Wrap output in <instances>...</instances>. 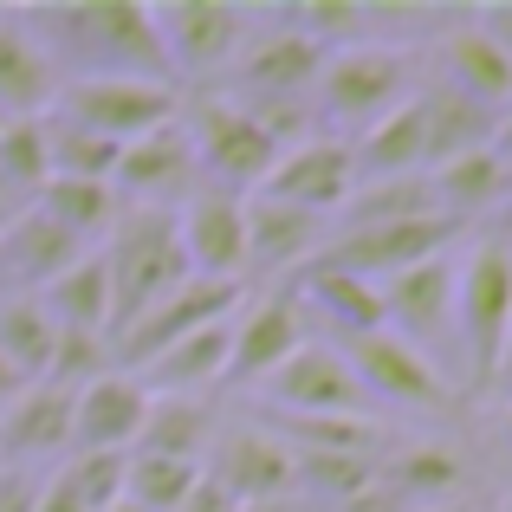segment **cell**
Instances as JSON below:
<instances>
[{
  "label": "cell",
  "instance_id": "obj_23",
  "mask_svg": "<svg viewBox=\"0 0 512 512\" xmlns=\"http://www.w3.org/2000/svg\"><path fill=\"white\" fill-rule=\"evenodd\" d=\"M72 454V389L59 383H26L0 409V461L7 467H39Z\"/></svg>",
  "mask_w": 512,
  "mask_h": 512
},
{
  "label": "cell",
  "instance_id": "obj_32",
  "mask_svg": "<svg viewBox=\"0 0 512 512\" xmlns=\"http://www.w3.org/2000/svg\"><path fill=\"white\" fill-rule=\"evenodd\" d=\"M214 428H221V415L208 409V396H150L137 454H169V461H195L201 467Z\"/></svg>",
  "mask_w": 512,
  "mask_h": 512
},
{
  "label": "cell",
  "instance_id": "obj_36",
  "mask_svg": "<svg viewBox=\"0 0 512 512\" xmlns=\"http://www.w3.org/2000/svg\"><path fill=\"white\" fill-rule=\"evenodd\" d=\"M46 175H52V163H46V130H39V117H0V182L33 208Z\"/></svg>",
  "mask_w": 512,
  "mask_h": 512
},
{
  "label": "cell",
  "instance_id": "obj_50",
  "mask_svg": "<svg viewBox=\"0 0 512 512\" xmlns=\"http://www.w3.org/2000/svg\"><path fill=\"white\" fill-rule=\"evenodd\" d=\"M409 512H474L467 500H454V506H409Z\"/></svg>",
  "mask_w": 512,
  "mask_h": 512
},
{
  "label": "cell",
  "instance_id": "obj_15",
  "mask_svg": "<svg viewBox=\"0 0 512 512\" xmlns=\"http://www.w3.org/2000/svg\"><path fill=\"white\" fill-rule=\"evenodd\" d=\"M111 188L124 208H156V214H175L188 195L201 188V169H195V143H188L182 117L150 137L124 143L117 150V169H111Z\"/></svg>",
  "mask_w": 512,
  "mask_h": 512
},
{
  "label": "cell",
  "instance_id": "obj_11",
  "mask_svg": "<svg viewBox=\"0 0 512 512\" xmlns=\"http://www.w3.org/2000/svg\"><path fill=\"white\" fill-rule=\"evenodd\" d=\"M240 299H247V286H234V279H195L188 273L175 292H163L143 318H130V325L117 331V344H111L117 370H124V363L137 370V363H150L156 350H169V344L195 338V331L221 325V318H234Z\"/></svg>",
  "mask_w": 512,
  "mask_h": 512
},
{
  "label": "cell",
  "instance_id": "obj_49",
  "mask_svg": "<svg viewBox=\"0 0 512 512\" xmlns=\"http://www.w3.org/2000/svg\"><path fill=\"white\" fill-rule=\"evenodd\" d=\"M500 441L512 448V396H500Z\"/></svg>",
  "mask_w": 512,
  "mask_h": 512
},
{
  "label": "cell",
  "instance_id": "obj_34",
  "mask_svg": "<svg viewBox=\"0 0 512 512\" xmlns=\"http://www.w3.org/2000/svg\"><path fill=\"white\" fill-rule=\"evenodd\" d=\"M292 467H299V493L312 506H325V512L350 506L363 487H376V474H383V461H363V454H292Z\"/></svg>",
  "mask_w": 512,
  "mask_h": 512
},
{
  "label": "cell",
  "instance_id": "obj_20",
  "mask_svg": "<svg viewBox=\"0 0 512 512\" xmlns=\"http://www.w3.org/2000/svg\"><path fill=\"white\" fill-rule=\"evenodd\" d=\"M85 240H72L59 221H46L39 208H20L0 227V299H39L72 260H85Z\"/></svg>",
  "mask_w": 512,
  "mask_h": 512
},
{
  "label": "cell",
  "instance_id": "obj_51",
  "mask_svg": "<svg viewBox=\"0 0 512 512\" xmlns=\"http://www.w3.org/2000/svg\"><path fill=\"white\" fill-rule=\"evenodd\" d=\"M111 512H143V506H137V500H117V506H111Z\"/></svg>",
  "mask_w": 512,
  "mask_h": 512
},
{
  "label": "cell",
  "instance_id": "obj_37",
  "mask_svg": "<svg viewBox=\"0 0 512 512\" xmlns=\"http://www.w3.org/2000/svg\"><path fill=\"white\" fill-rule=\"evenodd\" d=\"M201 480L195 461H169V454H137L130 448V467H124V500H137L143 512H175L188 500V487Z\"/></svg>",
  "mask_w": 512,
  "mask_h": 512
},
{
  "label": "cell",
  "instance_id": "obj_17",
  "mask_svg": "<svg viewBox=\"0 0 512 512\" xmlns=\"http://www.w3.org/2000/svg\"><path fill=\"white\" fill-rule=\"evenodd\" d=\"M350 188H357V156H350V143L331 137V130H318V137L279 150V163L260 182V195L266 201H286V208H305V214H318V221H331V214L350 201Z\"/></svg>",
  "mask_w": 512,
  "mask_h": 512
},
{
  "label": "cell",
  "instance_id": "obj_39",
  "mask_svg": "<svg viewBox=\"0 0 512 512\" xmlns=\"http://www.w3.org/2000/svg\"><path fill=\"white\" fill-rule=\"evenodd\" d=\"M104 370H117V357H111V338H91V331H59V350H52V370H46V383H59V389H85V383H98Z\"/></svg>",
  "mask_w": 512,
  "mask_h": 512
},
{
  "label": "cell",
  "instance_id": "obj_1",
  "mask_svg": "<svg viewBox=\"0 0 512 512\" xmlns=\"http://www.w3.org/2000/svg\"><path fill=\"white\" fill-rule=\"evenodd\" d=\"M20 20L39 39V52H46L59 85H78V78H150V85H175L163 46H156L150 7H130V0H52V7H20Z\"/></svg>",
  "mask_w": 512,
  "mask_h": 512
},
{
  "label": "cell",
  "instance_id": "obj_47",
  "mask_svg": "<svg viewBox=\"0 0 512 512\" xmlns=\"http://www.w3.org/2000/svg\"><path fill=\"white\" fill-rule=\"evenodd\" d=\"M20 208H26V201H20V195H13V188H7V182H0V227H7V221H13V214H20Z\"/></svg>",
  "mask_w": 512,
  "mask_h": 512
},
{
  "label": "cell",
  "instance_id": "obj_46",
  "mask_svg": "<svg viewBox=\"0 0 512 512\" xmlns=\"http://www.w3.org/2000/svg\"><path fill=\"white\" fill-rule=\"evenodd\" d=\"M20 389H26V383H20V376H13V370H7V363H0V409H7V402H13V396H20Z\"/></svg>",
  "mask_w": 512,
  "mask_h": 512
},
{
  "label": "cell",
  "instance_id": "obj_38",
  "mask_svg": "<svg viewBox=\"0 0 512 512\" xmlns=\"http://www.w3.org/2000/svg\"><path fill=\"white\" fill-rule=\"evenodd\" d=\"M124 467H130V454H72V461L59 467V480L72 487L78 506L111 512L117 500H124Z\"/></svg>",
  "mask_w": 512,
  "mask_h": 512
},
{
  "label": "cell",
  "instance_id": "obj_33",
  "mask_svg": "<svg viewBox=\"0 0 512 512\" xmlns=\"http://www.w3.org/2000/svg\"><path fill=\"white\" fill-rule=\"evenodd\" d=\"M52 350H59V325L39 299H0V363L20 383H46Z\"/></svg>",
  "mask_w": 512,
  "mask_h": 512
},
{
  "label": "cell",
  "instance_id": "obj_22",
  "mask_svg": "<svg viewBox=\"0 0 512 512\" xmlns=\"http://www.w3.org/2000/svg\"><path fill=\"white\" fill-rule=\"evenodd\" d=\"M325 240H331V221H318L305 208H286V201L247 195V279L305 273L325 253Z\"/></svg>",
  "mask_w": 512,
  "mask_h": 512
},
{
  "label": "cell",
  "instance_id": "obj_24",
  "mask_svg": "<svg viewBox=\"0 0 512 512\" xmlns=\"http://www.w3.org/2000/svg\"><path fill=\"white\" fill-rule=\"evenodd\" d=\"M383 487L402 506H454L474 487V461L454 441H396L383 454Z\"/></svg>",
  "mask_w": 512,
  "mask_h": 512
},
{
  "label": "cell",
  "instance_id": "obj_52",
  "mask_svg": "<svg viewBox=\"0 0 512 512\" xmlns=\"http://www.w3.org/2000/svg\"><path fill=\"white\" fill-rule=\"evenodd\" d=\"M506 214H512V188H506Z\"/></svg>",
  "mask_w": 512,
  "mask_h": 512
},
{
  "label": "cell",
  "instance_id": "obj_44",
  "mask_svg": "<svg viewBox=\"0 0 512 512\" xmlns=\"http://www.w3.org/2000/svg\"><path fill=\"white\" fill-rule=\"evenodd\" d=\"M240 512H325V506H312L305 493H279V500H253V506H240Z\"/></svg>",
  "mask_w": 512,
  "mask_h": 512
},
{
  "label": "cell",
  "instance_id": "obj_43",
  "mask_svg": "<svg viewBox=\"0 0 512 512\" xmlns=\"http://www.w3.org/2000/svg\"><path fill=\"white\" fill-rule=\"evenodd\" d=\"M33 512H91V506H78L72 500V487H65L59 474H46V493H39V506Z\"/></svg>",
  "mask_w": 512,
  "mask_h": 512
},
{
  "label": "cell",
  "instance_id": "obj_40",
  "mask_svg": "<svg viewBox=\"0 0 512 512\" xmlns=\"http://www.w3.org/2000/svg\"><path fill=\"white\" fill-rule=\"evenodd\" d=\"M39 493H46V474H39V467H7L0 461V512H33Z\"/></svg>",
  "mask_w": 512,
  "mask_h": 512
},
{
  "label": "cell",
  "instance_id": "obj_14",
  "mask_svg": "<svg viewBox=\"0 0 512 512\" xmlns=\"http://www.w3.org/2000/svg\"><path fill=\"white\" fill-rule=\"evenodd\" d=\"M201 474H208L214 487H227L240 506L299 493L292 448L266 422H221V428H214V441H208V454H201Z\"/></svg>",
  "mask_w": 512,
  "mask_h": 512
},
{
  "label": "cell",
  "instance_id": "obj_4",
  "mask_svg": "<svg viewBox=\"0 0 512 512\" xmlns=\"http://www.w3.org/2000/svg\"><path fill=\"white\" fill-rule=\"evenodd\" d=\"M156 46L169 59V78H227L234 59L247 52V39L260 33V13L253 7H227V0H163L150 7Z\"/></svg>",
  "mask_w": 512,
  "mask_h": 512
},
{
  "label": "cell",
  "instance_id": "obj_10",
  "mask_svg": "<svg viewBox=\"0 0 512 512\" xmlns=\"http://www.w3.org/2000/svg\"><path fill=\"white\" fill-rule=\"evenodd\" d=\"M461 247V227L441 221V214H415V221H383V227H344V234L325 240L318 266H338V273H357L370 286L409 273V266L435 260V253Z\"/></svg>",
  "mask_w": 512,
  "mask_h": 512
},
{
  "label": "cell",
  "instance_id": "obj_13",
  "mask_svg": "<svg viewBox=\"0 0 512 512\" xmlns=\"http://www.w3.org/2000/svg\"><path fill=\"white\" fill-rule=\"evenodd\" d=\"M260 402L273 415H376L370 396H363V383H357V370L344 363V350L318 344V338H305L273 376H266Z\"/></svg>",
  "mask_w": 512,
  "mask_h": 512
},
{
  "label": "cell",
  "instance_id": "obj_3",
  "mask_svg": "<svg viewBox=\"0 0 512 512\" xmlns=\"http://www.w3.org/2000/svg\"><path fill=\"white\" fill-rule=\"evenodd\" d=\"M98 260H104V273H111V344L130 318H143L163 292H175L188 279L182 240H175V214H156V208L117 214V227L104 234Z\"/></svg>",
  "mask_w": 512,
  "mask_h": 512
},
{
  "label": "cell",
  "instance_id": "obj_9",
  "mask_svg": "<svg viewBox=\"0 0 512 512\" xmlns=\"http://www.w3.org/2000/svg\"><path fill=\"white\" fill-rule=\"evenodd\" d=\"M338 350H344L350 370H357L370 409H402V415H441V409H454V383L422 357V350L402 344L396 331H370V338H350Z\"/></svg>",
  "mask_w": 512,
  "mask_h": 512
},
{
  "label": "cell",
  "instance_id": "obj_26",
  "mask_svg": "<svg viewBox=\"0 0 512 512\" xmlns=\"http://www.w3.org/2000/svg\"><path fill=\"white\" fill-rule=\"evenodd\" d=\"M52 98H59V78L39 39L26 33L20 7H0V117H46Z\"/></svg>",
  "mask_w": 512,
  "mask_h": 512
},
{
  "label": "cell",
  "instance_id": "obj_12",
  "mask_svg": "<svg viewBox=\"0 0 512 512\" xmlns=\"http://www.w3.org/2000/svg\"><path fill=\"white\" fill-rule=\"evenodd\" d=\"M299 344H305V299H299V286H273V292L240 299V312L227 318V383L260 389Z\"/></svg>",
  "mask_w": 512,
  "mask_h": 512
},
{
  "label": "cell",
  "instance_id": "obj_8",
  "mask_svg": "<svg viewBox=\"0 0 512 512\" xmlns=\"http://www.w3.org/2000/svg\"><path fill=\"white\" fill-rule=\"evenodd\" d=\"M52 111L124 150V143H137V137H150V130L182 117V91L150 85V78H78V85H59Z\"/></svg>",
  "mask_w": 512,
  "mask_h": 512
},
{
  "label": "cell",
  "instance_id": "obj_29",
  "mask_svg": "<svg viewBox=\"0 0 512 512\" xmlns=\"http://www.w3.org/2000/svg\"><path fill=\"white\" fill-rule=\"evenodd\" d=\"M415 104H422L428 169L448 163V156L487 150V143H493V124H500V111H480V104H467L461 91H448V85H422V91H415Z\"/></svg>",
  "mask_w": 512,
  "mask_h": 512
},
{
  "label": "cell",
  "instance_id": "obj_31",
  "mask_svg": "<svg viewBox=\"0 0 512 512\" xmlns=\"http://www.w3.org/2000/svg\"><path fill=\"white\" fill-rule=\"evenodd\" d=\"M39 305L52 312V325H59V331H91V338H111V273H104L98 247H91L85 260L65 266V273L39 292Z\"/></svg>",
  "mask_w": 512,
  "mask_h": 512
},
{
  "label": "cell",
  "instance_id": "obj_41",
  "mask_svg": "<svg viewBox=\"0 0 512 512\" xmlns=\"http://www.w3.org/2000/svg\"><path fill=\"white\" fill-rule=\"evenodd\" d=\"M175 512H240V500H234V493H227V487H214L208 474H201L195 487H188V500L175 506Z\"/></svg>",
  "mask_w": 512,
  "mask_h": 512
},
{
  "label": "cell",
  "instance_id": "obj_35",
  "mask_svg": "<svg viewBox=\"0 0 512 512\" xmlns=\"http://www.w3.org/2000/svg\"><path fill=\"white\" fill-rule=\"evenodd\" d=\"M39 130H46V163H52V175H85V182H111V169H117V143L91 137L85 124H72V117H59V111L39 117Z\"/></svg>",
  "mask_w": 512,
  "mask_h": 512
},
{
  "label": "cell",
  "instance_id": "obj_42",
  "mask_svg": "<svg viewBox=\"0 0 512 512\" xmlns=\"http://www.w3.org/2000/svg\"><path fill=\"white\" fill-rule=\"evenodd\" d=\"M467 20H474L480 33H487L493 46H500L506 59H512V0H506V7H474V13H467Z\"/></svg>",
  "mask_w": 512,
  "mask_h": 512
},
{
  "label": "cell",
  "instance_id": "obj_19",
  "mask_svg": "<svg viewBox=\"0 0 512 512\" xmlns=\"http://www.w3.org/2000/svg\"><path fill=\"white\" fill-rule=\"evenodd\" d=\"M428 52H435V85L461 91L480 111H506L512 104V59L467 20V13L441 20L435 33H428Z\"/></svg>",
  "mask_w": 512,
  "mask_h": 512
},
{
  "label": "cell",
  "instance_id": "obj_53",
  "mask_svg": "<svg viewBox=\"0 0 512 512\" xmlns=\"http://www.w3.org/2000/svg\"><path fill=\"white\" fill-rule=\"evenodd\" d=\"M500 512H512V500H506V506H500Z\"/></svg>",
  "mask_w": 512,
  "mask_h": 512
},
{
  "label": "cell",
  "instance_id": "obj_6",
  "mask_svg": "<svg viewBox=\"0 0 512 512\" xmlns=\"http://www.w3.org/2000/svg\"><path fill=\"white\" fill-rule=\"evenodd\" d=\"M409 78H415V65H409V52H396V46L331 52L318 85H312V98H318L312 111H318V124H331V137H338V130H357L363 137L376 117H389L409 98Z\"/></svg>",
  "mask_w": 512,
  "mask_h": 512
},
{
  "label": "cell",
  "instance_id": "obj_7",
  "mask_svg": "<svg viewBox=\"0 0 512 512\" xmlns=\"http://www.w3.org/2000/svg\"><path fill=\"white\" fill-rule=\"evenodd\" d=\"M454 253L461 247H448V253H435V260L376 286L383 292V331H396L409 350H422L441 376L461 370V344H454V266L461 260Z\"/></svg>",
  "mask_w": 512,
  "mask_h": 512
},
{
  "label": "cell",
  "instance_id": "obj_16",
  "mask_svg": "<svg viewBox=\"0 0 512 512\" xmlns=\"http://www.w3.org/2000/svg\"><path fill=\"white\" fill-rule=\"evenodd\" d=\"M175 240L195 279H234L247 286V195L201 182L195 195L175 208Z\"/></svg>",
  "mask_w": 512,
  "mask_h": 512
},
{
  "label": "cell",
  "instance_id": "obj_5",
  "mask_svg": "<svg viewBox=\"0 0 512 512\" xmlns=\"http://www.w3.org/2000/svg\"><path fill=\"white\" fill-rule=\"evenodd\" d=\"M182 130H188V143H195L201 182L227 188V195H260V182L279 163V150L260 137V124H253L227 91H201L195 104L182 98Z\"/></svg>",
  "mask_w": 512,
  "mask_h": 512
},
{
  "label": "cell",
  "instance_id": "obj_21",
  "mask_svg": "<svg viewBox=\"0 0 512 512\" xmlns=\"http://www.w3.org/2000/svg\"><path fill=\"white\" fill-rule=\"evenodd\" d=\"M150 415V389L130 370H104L72 396V454H130Z\"/></svg>",
  "mask_w": 512,
  "mask_h": 512
},
{
  "label": "cell",
  "instance_id": "obj_2",
  "mask_svg": "<svg viewBox=\"0 0 512 512\" xmlns=\"http://www.w3.org/2000/svg\"><path fill=\"white\" fill-rule=\"evenodd\" d=\"M454 344H461V376L474 396H493L500 357L512 338V240L487 234L454 253Z\"/></svg>",
  "mask_w": 512,
  "mask_h": 512
},
{
  "label": "cell",
  "instance_id": "obj_45",
  "mask_svg": "<svg viewBox=\"0 0 512 512\" xmlns=\"http://www.w3.org/2000/svg\"><path fill=\"white\" fill-rule=\"evenodd\" d=\"M487 150L512 169V111H500V124H493V143H487Z\"/></svg>",
  "mask_w": 512,
  "mask_h": 512
},
{
  "label": "cell",
  "instance_id": "obj_30",
  "mask_svg": "<svg viewBox=\"0 0 512 512\" xmlns=\"http://www.w3.org/2000/svg\"><path fill=\"white\" fill-rule=\"evenodd\" d=\"M33 208L46 214V221H59L72 240H85V247H104V234L117 227L124 201H117L111 182H85V175H46V188L33 195Z\"/></svg>",
  "mask_w": 512,
  "mask_h": 512
},
{
  "label": "cell",
  "instance_id": "obj_25",
  "mask_svg": "<svg viewBox=\"0 0 512 512\" xmlns=\"http://www.w3.org/2000/svg\"><path fill=\"white\" fill-rule=\"evenodd\" d=\"M506 188H512V169L493 150H467V156H448V163L428 169L435 214L454 227L480 221V214H506Z\"/></svg>",
  "mask_w": 512,
  "mask_h": 512
},
{
  "label": "cell",
  "instance_id": "obj_27",
  "mask_svg": "<svg viewBox=\"0 0 512 512\" xmlns=\"http://www.w3.org/2000/svg\"><path fill=\"white\" fill-rule=\"evenodd\" d=\"M299 299H305V312H318L331 331H338V344L350 338H370V331H383V292L370 286V279H357V273H338V266H305L299 279Z\"/></svg>",
  "mask_w": 512,
  "mask_h": 512
},
{
  "label": "cell",
  "instance_id": "obj_18",
  "mask_svg": "<svg viewBox=\"0 0 512 512\" xmlns=\"http://www.w3.org/2000/svg\"><path fill=\"white\" fill-rule=\"evenodd\" d=\"M318 72H325V52L292 26H279L273 13H260V33L227 72V98H312Z\"/></svg>",
  "mask_w": 512,
  "mask_h": 512
},
{
  "label": "cell",
  "instance_id": "obj_28",
  "mask_svg": "<svg viewBox=\"0 0 512 512\" xmlns=\"http://www.w3.org/2000/svg\"><path fill=\"white\" fill-rule=\"evenodd\" d=\"M350 156H357V182L428 175V137H422V104H415V91H409V98H402L389 117H376V124L363 130L357 143H350Z\"/></svg>",
  "mask_w": 512,
  "mask_h": 512
},
{
  "label": "cell",
  "instance_id": "obj_48",
  "mask_svg": "<svg viewBox=\"0 0 512 512\" xmlns=\"http://www.w3.org/2000/svg\"><path fill=\"white\" fill-rule=\"evenodd\" d=\"M493 389H500V396H512V338H506V357H500V383H493Z\"/></svg>",
  "mask_w": 512,
  "mask_h": 512
}]
</instances>
